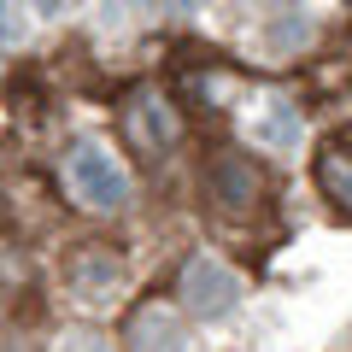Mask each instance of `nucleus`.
Returning a JSON list of instances; mask_svg holds the SVG:
<instances>
[{"label": "nucleus", "mask_w": 352, "mask_h": 352, "mask_svg": "<svg viewBox=\"0 0 352 352\" xmlns=\"http://www.w3.org/2000/svg\"><path fill=\"white\" fill-rule=\"evenodd\" d=\"M65 176H71V188H76V200H82V206H94V212H124L129 176H124V164H118L100 141H76Z\"/></svg>", "instance_id": "nucleus-1"}, {"label": "nucleus", "mask_w": 352, "mask_h": 352, "mask_svg": "<svg viewBox=\"0 0 352 352\" xmlns=\"http://www.w3.org/2000/svg\"><path fill=\"white\" fill-rule=\"evenodd\" d=\"M235 300H241V276L223 258H212V252L188 258V270H182V305L194 317H223Z\"/></svg>", "instance_id": "nucleus-2"}, {"label": "nucleus", "mask_w": 352, "mask_h": 352, "mask_svg": "<svg viewBox=\"0 0 352 352\" xmlns=\"http://www.w3.org/2000/svg\"><path fill=\"white\" fill-rule=\"evenodd\" d=\"M206 200L217 206V212H229V217H247L252 206H258V170H252L241 153H212L206 159Z\"/></svg>", "instance_id": "nucleus-3"}, {"label": "nucleus", "mask_w": 352, "mask_h": 352, "mask_svg": "<svg viewBox=\"0 0 352 352\" xmlns=\"http://www.w3.org/2000/svg\"><path fill=\"white\" fill-rule=\"evenodd\" d=\"M182 340H188V329H182V317H176L164 300H147L135 317H129V329H124L129 352H182Z\"/></svg>", "instance_id": "nucleus-4"}, {"label": "nucleus", "mask_w": 352, "mask_h": 352, "mask_svg": "<svg viewBox=\"0 0 352 352\" xmlns=\"http://www.w3.org/2000/svg\"><path fill=\"white\" fill-rule=\"evenodd\" d=\"M118 282H124V258L112 247H82L71 258V294H82V300H106V294H118Z\"/></svg>", "instance_id": "nucleus-5"}, {"label": "nucleus", "mask_w": 352, "mask_h": 352, "mask_svg": "<svg viewBox=\"0 0 352 352\" xmlns=\"http://www.w3.org/2000/svg\"><path fill=\"white\" fill-rule=\"evenodd\" d=\"M317 188L329 194V206L352 212V153L346 147H323L317 153Z\"/></svg>", "instance_id": "nucleus-6"}, {"label": "nucleus", "mask_w": 352, "mask_h": 352, "mask_svg": "<svg viewBox=\"0 0 352 352\" xmlns=\"http://www.w3.org/2000/svg\"><path fill=\"white\" fill-rule=\"evenodd\" d=\"M129 129H135L147 147H159V141L176 135V118H170V106H159L153 94H141V100H135V124H129Z\"/></svg>", "instance_id": "nucleus-7"}, {"label": "nucleus", "mask_w": 352, "mask_h": 352, "mask_svg": "<svg viewBox=\"0 0 352 352\" xmlns=\"http://www.w3.org/2000/svg\"><path fill=\"white\" fill-rule=\"evenodd\" d=\"M59 352H118L106 335H94V329H76V335H65L59 340Z\"/></svg>", "instance_id": "nucleus-8"}]
</instances>
